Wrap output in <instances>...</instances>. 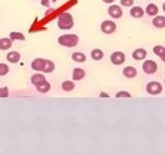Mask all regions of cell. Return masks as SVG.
Listing matches in <instances>:
<instances>
[{
	"instance_id": "cell-1",
	"label": "cell",
	"mask_w": 165,
	"mask_h": 155,
	"mask_svg": "<svg viewBox=\"0 0 165 155\" xmlns=\"http://www.w3.org/2000/svg\"><path fill=\"white\" fill-rule=\"evenodd\" d=\"M32 69L37 70V71H42L45 73H50L52 71H54L55 69V64L54 62H52L51 60H47V59H41L37 58L35 60H33L31 63Z\"/></svg>"
},
{
	"instance_id": "cell-2",
	"label": "cell",
	"mask_w": 165,
	"mask_h": 155,
	"mask_svg": "<svg viewBox=\"0 0 165 155\" xmlns=\"http://www.w3.org/2000/svg\"><path fill=\"white\" fill-rule=\"evenodd\" d=\"M74 25L72 16L69 12H62L59 17H58V27L61 30H68L71 29Z\"/></svg>"
},
{
	"instance_id": "cell-3",
	"label": "cell",
	"mask_w": 165,
	"mask_h": 155,
	"mask_svg": "<svg viewBox=\"0 0 165 155\" xmlns=\"http://www.w3.org/2000/svg\"><path fill=\"white\" fill-rule=\"evenodd\" d=\"M78 36L75 35V34H64V35H61L58 38V42L63 46L73 48L78 43Z\"/></svg>"
},
{
	"instance_id": "cell-4",
	"label": "cell",
	"mask_w": 165,
	"mask_h": 155,
	"mask_svg": "<svg viewBox=\"0 0 165 155\" xmlns=\"http://www.w3.org/2000/svg\"><path fill=\"white\" fill-rule=\"evenodd\" d=\"M146 90L149 94L151 95H158L160 94L163 90V87L159 82H156V81H153V82H149L146 84Z\"/></svg>"
},
{
	"instance_id": "cell-5",
	"label": "cell",
	"mask_w": 165,
	"mask_h": 155,
	"mask_svg": "<svg viewBox=\"0 0 165 155\" xmlns=\"http://www.w3.org/2000/svg\"><path fill=\"white\" fill-rule=\"evenodd\" d=\"M100 29H101L103 33L112 34L117 30V24L111 20H105L102 22L101 25H100Z\"/></svg>"
},
{
	"instance_id": "cell-6",
	"label": "cell",
	"mask_w": 165,
	"mask_h": 155,
	"mask_svg": "<svg viewBox=\"0 0 165 155\" xmlns=\"http://www.w3.org/2000/svg\"><path fill=\"white\" fill-rule=\"evenodd\" d=\"M158 69V65L155 61L153 60H146L142 64V70L146 74H153L155 73Z\"/></svg>"
},
{
	"instance_id": "cell-7",
	"label": "cell",
	"mask_w": 165,
	"mask_h": 155,
	"mask_svg": "<svg viewBox=\"0 0 165 155\" xmlns=\"http://www.w3.org/2000/svg\"><path fill=\"white\" fill-rule=\"evenodd\" d=\"M125 59H126L125 54L120 51H116L111 55V61L115 65H122L125 62Z\"/></svg>"
},
{
	"instance_id": "cell-8",
	"label": "cell",
	"mask_w": 165,
	"mask_h": 155,
	"mask_svg": "<svg viewBox=\"0 0 165 155\" xmlns=\"http://www.w3.org/2000/svg\"><path fill=\"white\" fill-rule=\"evenodd\" d=\"M108 15L114 19H120L122 18V16H123V11H122L121 6L116 5V4H112L109 6L108 9Z\"/></svg>"
},
{
	"instance_id": "cell-9",
	"label": "cell",
	"mask_w": 165,
	"mask_h": 155,
	"mask_svg": "<svg viewBox=\"0 0 165 155\" xmlns=\"http://www.w3.org/2000/svg\"><path fill=\"white\" fill-rule=\"evenodd\" d=\"M123 74L127 79H133V78H135L137 76V70L133 66H126L123 69Z\"/></svg>"
},
{
	"instance_id": "cell-10",
	"label": "cell",
	"mask_w": 165,
	"mask_h": 155,
	"mask_svg": "<svg viewBox=\"0 0 165 155\" xmlns=\"http://www.w3.org/2000/svg\"><path fill=\"white\" fill-rule=\"evenodd\" d=\"M85 77H86V71L82 69V68L76 67V68L73 69V71H72V79L74 81H81V80L84 79Z\"/></svg>"
},
{
	"instance_id": "cell-11",
	"label": "cell",
	"mask_w": 165,
	"mask_h": 155,
	"mask_svg": "<svg viewBox=\"0 0 165 155\" xmlns=\"http://www.w3.org/2000/svg\"><path fill=\"white\" fill-rule=\"evenodd\" d=\"M143 15H145V11H143L140 6H133V7L130 9V16L132 18L140 19L143 17Z\"/></svg>"
},
{
	"instance_id": "cell-12",
	"label": "cell",
	"mask_w": 165,
	"mask_h": 155,
	"mask_svg": "<svg viewBox=\"0 0 165 155\" xmlns=\"http://www.w3.org/2000/svg\"><path fill=\"white\" fill-rule=\"evenodd\" d=\"M146 55H148V53H146L145 49H136L135 51L132 53L133 59L134 60H137V61L143 60V59L146 57Z\"/></svg>"
},
{
	"instance_id": "cell-13",
	"label": "cell",
	"mask_w": 165,
	"mask_h": 155,
	"mask_svg": "<svg viewBox=\"0 0 165 155\" xmlns=\"http://www.w3.org/2000/svg\"><path fill=\"white\" fill-rule=\"evenodd\" d=\"M152 24L154 25L156 28H159V29H162V28L165 27V17L164 16H157L153 19Z\"/></svg>"
},
{
	"instance_id": "cell-14",
	"label": "cell",
	"mask_w": 165,
	"mask_h": 155,
	"mask_svg": "<svg viewBox=\"0 0 165 155\" xmlns=\"http://www.w3.org/2000/svg\"><path fill=\"white\" fill-rule=\"evenodd\" d=\"M145 11L150 16V17H154V16H156V15L158 14L159 9H158V6L157 5L154 4V3H151V4L146 5Z\"/></svg>"
},
{
	"instance_id": "cell-15",
	"label": "cell",
	"mask_w": 165,
	"mask_h": 155,
	"mask_svg": "<svg viewBox=\"0 0 165 155\" xmlns=\"http://www.w3.org/2000/svg\"><path fill=\"white\" fill-rule=\"evenodd\" d=\"M103 56H104V53L100 49H94L91 51V58H92L93 60L99 61L103 58Z\"/></svg>"
},
{
	"instance_id": "cell-16",
	"label": "cell",
	"mask_w": 165,
	"mask_h": 155,
	"mask_svg": "<svg viewBox=\"0 0 165 155\" xmlns=\"http://www.w3.org/2000/svg\"><path fill=\"white\" fill-rule=\"evenodd\" d=\"M44 81H47V80H45V78L42 76V74H40V73L33 74V76L31 77V83L35 87L37 86V85H39V84H41L42 82H44Z\"/></svg>"
},
{
	"instance_id": "cell-17",
	"label": "cell",
	"mask_w": 165,
	"mask_h": 155,
	"mask_svg": "<svg viewBox=\"0 0 165 155\" xmlns=\"http://www.w3.org/2000/svg\"><path fill=\"white\" fill-rule=\"evenodd\" d=\"M50 89H51V84L48 81H44V82H42L41 84L36 86V90L40 93H47Z\"/></svg>"
},
{
	"instance_id": "cell-18",
	"label": "cell",
	"mask_w": 165,
	"mask_h": 155,
	"mask_svg": "<svg viewBox=\"0 0 165 155\" xmlns=\"http://www.w3.org/2000/svg\"><path fill=\"white\" fill-rule=\"evenodd\" d=\"M71 58H72L73 61L79 62V63L86 61V55H85L84 53H81V52H74L71 55Z\"/></svg>"
},
{
	"instance_id": "cell-19",
	"label": "cell",
	"mask_w": 165,
	"mask_h": 155,
	"mask_svg": "<svg viewBox=\"0 0 165 155\" xmlns=\"http://www.w3.org/2000/svg\"><path fill=\"white\" fill-rule=\"evenodd\" d=\"M6 58H7V60L11 62V63H17V62L20 60L21 55L18 52H11V53H8V54H7Z\"/></svg>"
},
{
	"instance_id": "cell-20",
	"label": "cell",
	"mask_w": 165,
	"mask_h": 155,
	"mask_svg": "<svg viewBox=\"0 0 165 155\" xmlns=\"http://www.w3.org/2000/svg\"><path fill=\"white\" fill-rule=\"evenodd\" d=\"M11 46V39H8V38L0 39V49L1 50H8Z\"/></svg>"
},
{
	"instance_id": "cell-21",
	"label": "cell",
	"mask_w": 165,
	"mask_h": 155,
	"mask_svg": "<svg viewBox=\"0 0 165 155\" xmlns=\"http://www.w3.org/2000/svg\"><path fill=\"white\" fill-rule=\"evenodd\" d=\"M62 89L64 90V91H72L73 89H74V84H73V82H71V81H64V82L62 83Z\"/></svg>"
},
{
	"instance_id": "cell-22",
	"label": "cell",
	"mask_w": 165,
	"mask_h": 155,
	"mask_svg": "<svg viewBox=\"0 0 165 155\" xmlns=\"http://www.w3.org/2000/svg\"><path fill=\"white\" fill-rule=\"evenodd\" d=\"M153 52L155 53V55H157L158 57H162L165 54V48L163 46H155L153 49Z\"/></svg>"
},
{
	"instance_id": "cell-23",
	"label": "cell",
	"mask_w": 165,
	"mask_h": 155,
	"mask_svg": "<svg viewBox=\"0 0 165 155\" xmlns=\"http://www.w3.org/2000/svg\"><path fill=\"white\" fill-rule=\"evenodd\" d=\"M11 36V39H14V40H25V36L23 35L22 33L20 32H11L10 34Z\"/></svg>"
},
{
	"instance_id": "cell-24",
	"label": "cell",
	"mask_w": 165,
	"mask_h": 155,
	"mask_svg": "<svg viewBox=\"0 0 165 155\" xmlns=\"http://www.w3.org/2000/svg\"><path fill=\"white\" fill-rule=\"evenodd\" d=\"M8 71H10V68L5 63H0V77L5 76Z\"/></svg>"
},
{
	"instance_id": "cell-25",
	"label": "cell",
	"mask_w": 165,
	"mask_h": 155,
	"mask_svg": "<svg viewBox=\"0 0 165 155\" xmlns=\"http://www.w3.org/2000/svg\"><path fill=\"white\" fill-rule=\"evenodd\" d=\"M116 97H131V94L127 91H119L116 93Z\"/></svg>"
},
{
	"instance_id": "cell-26",
	"label": "cell",
	"mask_w": 165,
	"mask_h": 155,
	"mask_svg": "<svg viewBox=\"0 0 165 155\" xmlns=\"http://www.w3.org/2000/svg\"><path fill=\"white\" fill-rule=\"evenodd\" d=\"M8 95H10V91H8L6 87L0 88V97H7Z\"/></svg>"
},
{
	"instance_id": "cell-27",
	"label": "cell",
	"mask_w": 165,
	"mask_h": 155,
	"mask_svg": "<svg viewBox=\"0 0 165 155\" xmlns=\"http://www.w3.org/2000/svg\"><path fill=\"white\" fill-rule=\"evenodd\" d=\"M121 4L123 6H126V7H129V6H132L134 3V0H120Z\"/></svg>"
},
{
	"instance_id": "cell-28",
	"label": "cell",
	"mask_w": 165,
	"mask_h": 155,
	"mask_svg": "<svg viewBox=\"0 0 165 155\" xmlns=\"http://www.w3.org/2000/svg\"><path fill=\"white\" fill-rule=\"evenodd\" d=\"M41 4L44 6H50V3H49V0H41Z\"/></svg>"
},
{
	"instance_id": "cell-29",
	"label": "cell",
	"mask_w": 165,
	"mask_h": 155,
	"mask_svg": "<svg viewBox=\"0 0 165 155\" xmlns=\"http://www.w3.org/2000/svg\"><path fill=\"white\" fill-rule=\"evenodd\" d=\"M102 1L104 2V3H108V4H109V3H112V2H114L115 0H102Z\"/></svg>"
},
{
	"instance_id": "cell-30",
	"label": "cell",
	"mask_w": 165,
	"mask_h": 155,
	"mask_svg": "<svg viewBox=\"0 0 165 155\" xmlns=\"http://www.w3.org/2000/svg\"><path fill=\"white\" fill-rule=\"evenodd\" d=\"M161 60L163 61V62H165V54H164V55H163V56H162V57H161Z\"/></svg>"
},
{
	"instance_id": "cell-31",
	"label": "cell",
	"mask_w": 165,
	"mask_h": 155,
	"mask_svg": "<svg viewBox=\"0 0 165 155\" xmlns=\"http://www.w3.org/2000/svg\"><path fill=\"white\" fill-rule=\"evenodd\" d=\"M162 8H163V11H165V2L163 3V5H162Z\"/></svg>"
},
{
	"instance_id": "cell-32",
	"label": "cell",
	"mask_w": 165,
	"mask_h": 155,
	"mask_svg": "<svg viewBox=\"0 0 165 155\" xmlns=\"http://www.w3.org/2000/svg\"><path fill=\"white\" fill-rule=\"evenodd\" d=\"M52 1H53V2H56V1H57V0H52Z\"/></svg>"
},
{
	"instance_id": "cell-33",
	"label": "cell",
	"mask_w": 165,
	"mask_h": 155,
	"mask_svg": "<svg viewBox=\"0 0 165 155\" xmlns=\"http://www.w3.org/2000/svg\"><path fill=\"white\" fill-rule=\"evenodd\" d=\"M164 83H165V80H164Z\"/></svg>"
}]
</instances>
